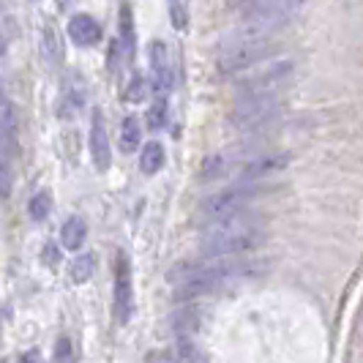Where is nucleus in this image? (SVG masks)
<instances>
[{
	"instance_id": "nucleus-19",
	"label": "nucleus",
	"mask_w": 363,
	"mask_h": 363,
	"mask_svg": "<svg viewBox=\"0 0 363 363\" xmlns=\"http://www.w3.org/2000/svg\"><path fill=\"white\" fill-rule=\"evenodd\" d=\"M172 358H175V363H205L200 355V350L194 347V342L186 336V339H178V345L172 347Z\"/></svg>"
},
{
	"instance_id": "nucleus-16",
	"label": "nucleus",
	"mask_w": 363,
	"mask_h": 363,
	"mask_svg": "<svg viewBox=\"0 0 363 363\" xmlns=\"http://www.w3.org/2000/svg\"><path fill=\"white\" fill-rule=\"evenodd\" d=\"M140 137H143L140 118H134V115L123 118V126H121V150L123 153H134L140 147Z\"/></svg>"
},
{
	"instance_id": "nucleus-26",
	"label": "nucleus",
	"mask_w": 363,
	"mask_h": 363,
	"mask_svg": "<svg viewBox=\"0 0 363 363\" xmlns=\"http://www.w3.org/2000/svg\"><path fill=\"white\" fill-rule=\"evenodd\" d=\"M44 262H47V265H55V262H57V249H55V246H47V249H44Z\"/></svg>"
},
{
	"instance_id": "nucleus-13",
	"label": "nucleus",
	"mask_w": 363,
	"mask_h": 363,
	"mask_svg": "<svg viewBox=\"0 0 363 363\" xmlns=\"http://www.w3.org/2000/svg\"><path fill=\"white\" fill-rule=\"evenodd\" d=\"M14 137H17V115L9 101L0 99V153L11 156L9 150L14 145Z\"/></svg>"
},
{
	"instance_id": "nucleus-11",
	"label": "nucleus",
	"mask_w": 363,
	"mask_h": 363,
	"mask_svg": "<svg viewBox=\"0 0 363 363\" xmlns=\"http://www.w3.org/2000/svg\"><path fill=\"white\" fill-rule=\"evenodd\" d=\"M150 72H153V88L156 91H169L172 85V66H169V52L164 41L150 44Z\"/></svg>"
},
{
	"instance_id": "nucleus-15",
	"label": "nucleus",
	"mask_w": 363,
	"mask_h": 363,
	"mask_svg": "<svg viewBox=\"0 0 363 363\" xmlns=\"http://www.w3.org/2000/svg\"><path fill=\"white\" fill-rule=\"evenodd\" d=\"M85 238H88V224H85V218H79V216L69 218V221L63 224V230H60L63 249H72V252L85 243Z\"/></svg>"
},
{
	"instance_id": "nucleus-14",
	"label": "nucleus",
	"mask_w": 363,
	"mask_h": 363,
	"mask_svg": "<svg viewBox=\"0 0 363 363\" xmlns=\"http://www.w3.org/2000/svg\"><path fill=\"white\" fill-rule=\"evenodd\" d=\"M41 55H44V63L50 69H57L63 63V44H60V33L55 30V25L44 28V44H41Z\"/></svg>"
},
{
	"instance_id": "nucleus-1",
	"label": "nucleus",
	"mask_w": 363,
	"mask_h": 363,
	"mask_svg": "<svg viewBox=\"0 0 363 363\" xmlns=\"http://www.w3.org/2000/svg\"><path fill=\"white\" fill-rule=\"evenodd\" d=\"M265 240V221L257 213H238L216 224H208L202 233L200 252L208 259H233L246 255Z\"/></svg>"
},
{
	"instance_id": "nucleus-20",
	"label": "nucleus",
	"mask_w": 363,
	"mask_h": 363,
	"mask_svg": "<svg viewBox=\"0 0 363 363\" xmlns=\"http://www.w3.org/2000/svg\"><path fill=\"white\" fill-rule=\"evenodd\" d=\"M50 211H52V197H50L47 191H38L36 197H30V205H28V213H30V218L44 221V218L50 216Z\"/></svg>"
},
{
	"instance_id": "nucleus-18",
	"label": "nucleus",
	"mask_w": 363,
	"mask_h": 363,
	"mask_svg": "<svg viewBox=\"0 0 363 363\" xmlns=\"http://www.w3.org/2000/svg\"><path fill=\"white\" fill-rule=\"evenodd\" d=\"M93 271H96V259H93L91 255H82L72 262V268H69V279H72L74 284H85V281L93 276Z\"/></svg>"
},
{
	"instance_id": "nucleus-5",
	"label": "nucleus",
	"mask_w": 363,
	"mask_h": 363,
	"mask_svg": "<svg viewBox=\"0 0 363 363\" xmlns=\"http://www.w3.org/2000/svg\"><path fill=\"white\" fill-rule=\"evenodd\" d=\"M279 112H281V99L276 93H268V96H246V99H238L235 101L233 126L246 131V134H255L257 128L271 123Z\"/></svg>"
},
{
	"instance_id": "nucleus-21",
	"label": "nucleus",
	"mask_w": 363,
	"mask_h": 363,
	"mask_svg": "<svg viewBox=\"0 0 363 363\" xmlns=\"http://www.w3.org/2000/svg\"><path fill=\"white\" fill-rule=\"evenodd\" d=\"M14 19L0 14V63L9 57V47H11V38H14Z\"/></svg>"
},
{
	"instance_id": "nucleus-2",
	"label": "nucleus",
	"mask_w": 363,
	"mask_h": 363,
	"mask_svg": "<svg viewBox=\"0 0 363 363\" xmlns=\"http://www.w3.org/2000/svg\"><path fill=\"white\" fill-rule=\"evenodd\" d=\"M268 50H271L268 33L257 30L252 25H240L218 41L216 63L224 74H243L255 69L257 63H262Z\"/></svg>"
},
{
	"instance_id": "nucleus-23",
	"label": "nucleus",
	"mask_w": 363,
	"mask_h": 363,
	"mask_svg": "<svg viewBox=\"0 0 363 363\" xmlns=\"http://www.w3.org/2000/svg\"><path fill=\"white\" fill-rule=\"evenodd\" d=\"M167 123V104L159 101V104H153V107L147 109V126L150 128H162Z\"/></svg>"
},
{
	"instance_id": "nucleus-10",
	"label": "nucleus",
	"mask_w": 363,
	"mask_h": 363,
	"mask_svg": "<svg viewBox=\"0 0 363 363\" xmlns=\"http://www.w3.org/2000/svg\"><path fill=\"white\" fill-rule=\"evenodd\" d=\"M91 156L96 169H109V162H112V147H109V137H107V126H104V115L96 109L93 112V126H91Z\"/></svg>"
},
{
	"instance_id": "nucleus-24",
	"label": "nucleus",
	"mask_w": 363,
	"mask_h": 363,
	"mask_svg": "<svg viewBox=\"0 0 363 363\" xmlns=\"http://www.w3.org/2000/svg\"><path fill=\"white\" fill-rule=\"evenodd\" d=\"M145 93H147V88H145V79L143 77H134L131 79V85H128V101H143L145 99Z\"/></svg>"
},
{
	"instance_id": "nucleus-17",
	"label": "nucleus",
	"mask_w": 363,
	"mask_h": 363,
	"mask_svg": "<svg viewBox=\"0 0 363 363\" xmlns=\"http://www.w3.org/2000/svg\"><path fill=\"white\" fill-rule=\"evenodd\" d=\"M164 167V147L159 143H147L140 153V169L145 175H156L159 169Z\"/></svg>"
},
{
	"instance_id": "nucleus-7",
	"label": "nucleus",
	"mask_w": 363,
	"mask_h": 363,
	"mask_svg": "<svg viewBox=\"0 0 363 363\" xmlns=\"http://www.w3.org/2000/svg\"><path fill=\"white\" fill-rule=\"evenodd\" d=\"M255 197V191L249 186H230V189H221L216 194H211L208 200L202 202V218L208 224H216L230 216L243 213V208L249 205V200Z\"/></svg>"
},
{
	"instance_id": "nucleus-12",
	"label": "nucleus",
	"mask_w": 363,
	"mask_h": 363,
	"mask_svg": "<svg viewBox=\"0 0 363 363\" xmlns=\"http://www.w3.org/2000/svg\"><path fill=\"white\" fill-rule=\"evenodd\" d=\"M69 36L79 47H93L101 38V25L91 14H77L69 19Z\"/></svg>"
},
{
	"instance_id": "nucleus-9",
	"label": "nucleus",
	"mask_w": 363,
	"mask_h": 363,
	"mask_svg": "<svg viewBox=\"0 0 363 363\" xmlns=\"http://www.w3.org/2000/svg\"><path fill=\"white\" fill-rule=\"evenodd\" d=\"M290 164L287 153H257L249 162L240 167V181L252 183V181H262V178H271L276 172H281L284 167Z\"/></svg>"
},
{
	"instance_id": "nucleus-6",
	"label": "nucleus",
	"mask_w": 363,
	"mask_h": 363,
	"mask_svg": "<svg viewBox=\"0 0 363 363\" xmlns=\"http://www.w3.org/2000/svg\"><path fill=\"white\" fill-rule=\"evenodd\" d=\"M301 11L298 3H287V0H262V3H252L243 9V25H252L257 30L268 33L284 28L295 14Z\"/></svg>"
},
{
	"instance_id": "nucleus-8",
	"label": "nucleus",
	"mask_w": 363,
	"mask_h": 363,
	"mask_svg": "<svg viewBox=\"0 0 363 363\" xmlns=\"http://www.w3.org/2000/svg\"><path fill=\"white\" fill-rule=\"evenodd\" d=\"M115 314L121 323H128L134 309V290H131V265L126 255H118L115 259Z\"/></svg>"
},
{
	"instance_id": "nucleus-25",
	"label": "nucleus",
	"mask_w": 363,
	"mask_h": 363,
	"mask_svg": "<svg viewBox=\"0 0 363 363\" xmlns=\"http://www.w3.org/2000/svg\"><path fill=\"white\" fill-rule=\"evenodd\" d=\"M172 17H175V28H186V14L181 11V6H172Z\"/></svg>"
},
{
	"instance_id": "nucleus-3",
	"label": "nucleus",
	"mask_w": 363,
	"mask_h": 363,
	"mask_svg": "<svg viewBox=\"0 0 363 363\" xmlns=\"http://www.w3.org/2000/svg\"><path fill=\"white\" fill-rule=\"evenodd\" d=\"M249 271L246 262H235V259H208V262H186L178 265L175 271L169 273V281L175 284L178 295L183 298H194L202 292L216 290L221 281L240 276V273Z\"/></svg>"
},
{
	"instance_id": "nucleus-4",
	"label": "nucleus",
	"mask_w": 363,
	"mask_h": 363,
	"mask_svg": "<svg viewBox=\"0 0 363 363\" xmlns=\"http://www.w3.org/2000/svg\"><path fill=\"white\" fill-rule=\"evenodd\" d=\"M295 72V60L292 57H273V60H262L255 69L243 72L238 77V99L246 96H268L276 93L279 85H284Z\"/></svg>"
},
{
	"instance_id": "nucleus-22",
	"label": "nucleus",
	"mask_w": 363,
	"mask_h": 363,
	"mask_svg": "<svg viewBox=\"0 0 363 363\" xmlns=\"http://www.w3.org/2000/svg\"><path fill=\"white\" fill-rule=\"evenodd\" d=\"M11 191V162L6 153H0V197Z\"/></svg>"
}]
</instances>
